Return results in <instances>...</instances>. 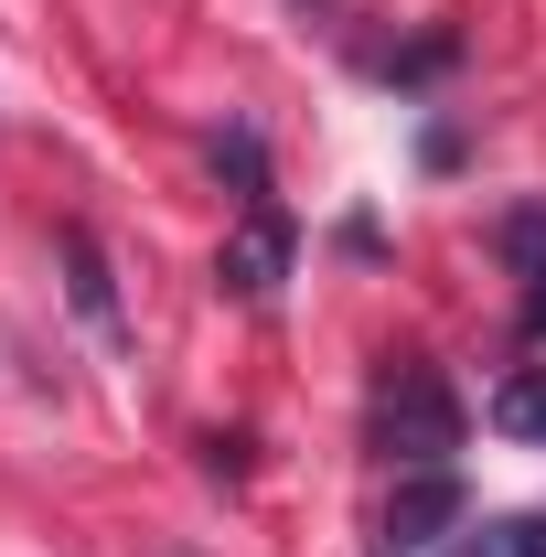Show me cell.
I'll list each match as a JSON object with an SVG mask.
<instances>
[{
	"instance_id": "cell-1",
	"label": "cell",
	"mask_w": 546,
	"mask_h": 557,
	"mask_svg": "<svg viewBox=\"0 0 546 557\" xmlns=\"http://www.w3.org/2000/svg\"><path fill=\"white\" fill-rule=\"evenodd\" d=\"M375 440H386V461H408V472H450V450H461V397H450L429 364H397V386L375 397Z\"/></svg>"
},
{
	"instance_id": "cell-2",
	"label": "cell",
	"mask_w": 546,
	"mask_h": 557,
	"mask_svg": "<svg viewBox=\"0 0 546 557\" xmlns=\"http://www.w3.org/2000/svg\"><path fill=\"white\" fill-rule=\"evenodd\" d=\"M278 278H289V214L247 205V225L225 236V289L236 300H278Z\"/></svg>"
},
{
	"instance_id": "cell-3",
	"label": "cell",
	"mask_w": 546,
	"mask_h": 557,
	"mask_svg": "<svg viewBox=\"0 0 546 557\" xmlns=\"http://www.w3.org/2000/svg\"><path fill=\"white\" fill-rule=\"evenodd\" d=\"M439 525H461V483L450 472H418V483H397V515H386V536L397 547H439Z\"/></svg>"
},
{
	"instance_id": "cell-4",
	"label": "cell",
	"mask_w": 546,
	"mask_h": 557,
	"mask_svg": "<svg viewBox=\"0 0 546 557\" xmlns=\"http://www.w3.org/2000/svg\"><path fill=\"white\" fill-rule=\"evenodd\" d=\"M65 269H75V311L108 333V322H119V278H108V258H97V236H86V225H65Z\"/></svg>"
},
{
	"instance_id": "cell-5",
	"label": "cell",
	"mask_w": 546,
	"mask_h": 557,
	"mask_svg": "<svg viewBox=\"0 0 546 557\" xmlns=\"http://www.w3.org/2000/svg\"><path fill=\"white\" fill-rule=\"evenodd\" d=\"M493 429H504V440H536V450H546V364L504 375V397H493Z\"/></svg>"
},
{
	"instance_id": "cell-6",
	"label": "cell",
	"mask_w": 546,
	"mask_h": 557,
	"mask_svg": "<svg viewBox=\"0 0 546 557\" xmlns=\"http://www.w3.org/2000/svg\"><path fill=\"white\" fill-rule=\"evenodd\" d=\"M461 557H546V515H504V525H472Z\"/></svg>"
},
{
	"instance_id": "cell-7",
	"label": "cell",
	"mask_w": 546,
	"mask_h": 557,
	"mask_svg": "<svg viewBox=\"0 0 546 557\" xmlns=\"http://www.w3.org/2000/svg\"><path fill=\"white\" fill-rule=\"evenodd\" d=\"M214 172H236V194H247V205H269V150H258L247 129L214 139Z\"/></svg>"
},
{
	"instance_id": "cell-8",
	"label": "cell",
	"mask_w": 546,
	"mask_h": 557,
	"mask_svg": "<svg viewBox=\"0 0 546 557\" xmlns=\"http://www.w3.org/2000/svg\"><path fill=\"white\" fill-rule=\"evenodd\" d=\"M525 333L546 344V269H536V289H525Z\"/></svg>"
},
{
	"instance_id": "cell-9",
	"label": "cell",
	"mask_w": 546,
	"mask_h": 557,
	"mask_svg": "<svg viewBox=\"0 0 546 557\" xmlns=\"http://www.w3.org/2000/svg\"><path fill=\"white\" fill-rule=\"evenodd\" d=\"M311 11H333V0H311Z\"/></svg>"
}]
</instances>
